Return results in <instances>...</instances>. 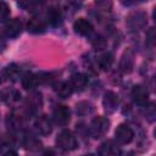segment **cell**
I'll return each mask as SVG.
<instances>
[{
	"label": "cell",
	"instance_id": "6da1fadb",
	"mask_svg": "<svg viewBox=\"0 0 156 156\" xmlns=\"http://www.w3.org/2000/svg\"><path fill=\"white\" fill-rule=\"evenodd\" d=\"M108 128H110V121L104 116H98V117H94L93 121L90 122L89 133L95 139H99L107 133Z\"/></svg>",
	"mask_w": 156,
	"mask_h": 156
},
{
	"label": "cell",
	"instance_id": "7a4b0ae2",
	"mask_svg": "<svg viewBox=\"0 0 156 156\" xmlns=\"http://www.w3.org/2000/svg\"><path fill=\"white\" fill-rule=\"evenodd\" d=\"M147 23V17L146 13L143 11H133L128 15L126 24L128 27L129 30L132 32H138L140 29H143Z\"/></svg>",
	"mask_w": 156,
	"mask_h": 156
},
{
	"label": "cell",
	"instance_id": "3957f363",
	"mask_svg": "<svg viewBox=\"0 0 156 156\" xmlns=\"http://www.w3.org/2000/svg\"><path fill=\"white\" fill-rule=\"evenodd\" d=\"M56 145L63 151H72L77 147V139L68 129H63L56 138Z\"/></svg>",
	"mask_w": 156,
	"mask_h": 156
},
{
	"label": "cell",
	"instance_id": "277c9868",
	"mask_svg": "<svg viewBox=\"0 0 156 156\" xmlns=\"http://www.w3.org/2000/svg\"><path fill=\"white\" fill-rule=\"evenodd\" d=\"M52 119L60 127L67 126L68 122H69V119H71L69 107L66 106V105H58V106H56V108L52 112Z\"/></svg>",
	"mask_w": 156,
	"mask_h": 156
},
{
	"label": "cell",
	"instance_id": "5b68a950",
	"mask_svg": "<svg viewBox=\"0 0 156 156\" xmlns=\"http://www.w3.org/2000/svg\"><path fill=\"white\" fill-rule=\"evenodd\" d=\"M115 138H116V140H117L118 144L126 145V144H129L133 140L134 132H133V129L129 126L122 123V124H119L116 128V130H115Z\"/></svg>",
	"mask_w": 156,
	"mask_h": 156
},
{
	"label": "cell",
	"instance_id": "8992f818",
	"mask_svg": "<svg viewBox=\"0 0 156 156\" xmlns=\"http://www.w3.org/2000/svg\"><path fill=\"white\" fill-rule=\"evenodd\" d=\"M98 154L99 156H121L122 150L113 140H106L99 146Z\"/></svg>",
	"mask_w": 156,
	"mask_h": 156
},
{
	"label": "cell",
	"instance_id": "52a82bcc",
	"mask_svg": "<svg viewBox=\"0 0 156 156\" xmlns=\"http://www.w3.org/2000/svg\"><path fill=\"white\" fill-rule=\"evenodd\" d=\"M21 33H22V22L18 18L9 20L5 23V26H4V34L7 38H10V39L17 38Z\"/></svg>",
	"mask_w": 156,
	"mask_h": 156
},
{
	"label": "cell",
	"instance_id": "ba28073f",
	"mask_svg": "<svg viewBox=\"0 0 156 156\" xmlns=\"http://www.w3.org/2000/svg\"><path fill=\"white\" fill-rule=\"evenodd\" d=\"M132 98H133V101L136 105H139V106H146L147 100H149V91L141 84L134 85L133 89H132Z\"/></svg>",
	"mask_w": 156,
	"mask_h": 156
},
{
	"label": "cell",
	"instance_id": "9c48e42d",
	"mask_svg": "<svg viewBox=\"0 0 156 156\" xmlns=\"http://www.w3.org/2000/svg\"><path fill=\"white\" fill-rule=\"evenodd\" d=\"M118 102H119V99H118V95L115 91L108 90V91L105 93L104 99H102V106H104V110L107 113L115 112L118 107Z\"/></svg>",
	"mask_w": 156,
	"mask_h": 156
},
{
	"label": "cell",
	"instance_id": "30bf717a",
	"mask_svg": "<svg viewBox=\"0 0 156 156\" xmlns=\"http://www.w3.org/2000/svg\"><path fill=\"white\" fill-rule=\"evenodd\" d=\"M34 127L37 129V132L40 134V135H49L51 132H52V126H51V121L49 119L48 116H40L35 119L34 122Z\"/></svg>",
	"mask_w": 156,
	"mask_h": 156
},
{
	"label": "cell",
	"instance_id": "8fae6325",
	"mask_svg": "<svg viewBox=\"0 0 156 156\" xmlns=\"http://www.w3.org/2000/svg\"><path fill=\"white\" fill-rule=\"evenodd\" d=\"M134 67V54L132 50L124 51L119 60V69L123 73H130Z\"/></svg>",
	"mask_w": 156,
	"mask_h": 156
},
{
	"label": "cell",
	"instance_id": "7c38bea8",
	"mask_svg": "<svg viewBox=\"0 0 156 156\" xmlns=\"http://www.w3.org/2000/svg\"><path fill=\"white\" fill-rule=\"evenodd\" d=\"M73 29L79 35H89L93 32V24L89 20L85 18H78L73 23Z\"/></svg>",
	"mask_w": 156,
	"mask_h": 156
},
{
	"label": "cell",
	"instance_id": "4fadbf2b",
	"mask_svg": "<svg viewBox=\"0 0 156 156\" xmlns=\"http://www.w3.org/2000/svg\"><path fill=\"white\" fill-rule=\"evenodd\" d=\"M27 30L32 34H39L45 30V21L39 18V17H32L28 20L27 24Z\"/></svg>",
	"mask_w": 156,
	"mask_h": 156
},
{
	"label": "cell",
	"instance_id": "5bb4252c",
	"mask_svg": "<svg viewBox=\"0 0 156 156\" xmlns=\"http://www.w3.org/2000/svg\"><path fill=\"white\" fill-rule=\"evenodd\" d=\"M6 127L9 128V130L11 132H20L23 127V118L18 115H15V113H11L6 117Z\"/></svg>",
	"mask_w": 156,
	"mask_h": 156
},
{
	"label": "cell",
	"instance_id": "9a60e30c",
	"mask_svg": "<svg viewBox=\"0 0 156 156\" xmlns=\"http://www.w3.org/2000/svg\"><path fill=\"white\" fill-rule=\"evenodd\" d=\"M46 21L52 24V26H57L60 22H61V18H62V12H61V9L58 6H50L48 10H46Z\"/></svg>",
	"mask_w": 156,
	"mask_h": 156
},
{
	"label": "cell",
	"instance_id": "2e32d148",
	"mask_svg": "<svg viewBox=\"0 0 156 156\" xmlns=\"http://www.w3.org/2000/svg\"><path fill=\"white\" fill-rule=\"evenodd\" d=\"M73 90H78V91H82L87 84H88V78L85 74L83 73H74L72 77H71V80H69Z\"/></svg>",
	"mask_w": 156,
	"mask_h": 156
},
{
	"label": "cell",
	"instance_id": "e0dca14e",
	"mask_svg": "<svg viewBox=\"0 0 156 156\" xmlns=\"http://www.w3.org/2000/svg\"><path fill=\"white\" fill-rule=\"evenodd\" d=\"M26 102H27V106H28V108H29L30 111H35V110L40 108L41 105H43L41 93H39V91H34V93H32L30 95H28Z\"/></svg>",
	"mask_w": 156,
	"mask_h": 156
},
{
	"label": "cell",
	"instance_id": "ac0fdd59",
	"mask_svg": "<svg viewBox=\"0 0 156 156\" xmlns=\"http://www.w3.org/2000/svg\"><path fill=\"white\" fill-rule=\"evenodd\" d=\"M113 63V55L110 52V51H106V52H102L101 55H99L98 57V65L101 69L104 71H108L111 68Z\"/></svg>",
	"mask_w": 156,
	"mask_h": 156
},
{
	"label": "cell",
	"instance_id": "d6986e66",
	"mask_svg": "<svg viewBox=\"0 0 156 156\" xmlns=\"http://www.w3.org/2000/svg\"><path fill=\"white\" fill-rule=\"evenodd\" d=\"M38 84H39V77H38V74L26 73L22 77V87L26 90H30V89L35 88Z\"/></svg>",
	"mask_w": 156,
	"mask_h": 156
},
{
	"label": "cell",
	"instance_id": "ffe728a7",
	"mask_svg": "<svg viewBox=\"0 0 156 156\" xmlns=\"http://www.w3.org/2000/svg\"><path fill=\"white\" fill-rule=\"evenodd\" d=\"M20 66H17L16 63H11V65H7L5 68H4V77L9 80H16L18 77H20Z\"/></svg>",
	"mask_w": 156,
	"mask_h": 156
},
{
	"label": "cell",
	"instance_id": "44dd1931",
	"mask_svg": "<svg viewBox=\"0 0 156 156\" xmlns=\"http://www.w3.org/2000/svg\"><path fill=\"white\" fill-rule=\"evenodd\" d=\"M72 93H73V88L69 82H61L56 87V94L61 99H67L68 96H71Z\"/></svg>",
	"mask_w": 156,
	"mask_h": 156
},
{
	"label": "cell",
	"instance_id": "7402d4cb",
	"mask_svg": "<svg viewBox=\"0 0 156 156\" xmlns=\"http://www.w3.org/2000/svg\"><path fill=\"white\" fill-rule=\"evenodd\" d=\"M22 145L26 149L33 150V151H37V150H39L41 147V143L38 139H35L34 136H30V135H26L24 136V139L22 141Z\"/></svg>",
	"mask_w": 156,
	"mask_h": 156
},
{
	"label": "cell",
	"instance_id": "603a6c76",
	"mask_svg": "<svg viewBox=\"0 0 156 156\" xmlns=\"http://www.w3.org/2000/svg\"><path fill=\"white\" fill-rule=\"evenodd\" d=\"M93 110H94V106L89 101H80L76 106V112L79 116H87V115L91 113Z\"/></svg>",
	"mask_w": 156,
	"mask_h": 156
},
{
	"label": "cell",
	"instance_id": "cb8c5ba5",
	"mask_svg": "<svg viewBox=\"0 0 156 156\" xmlns=\"http://www.w3.org/2000/svg\"><path fill=\"white\" fill-rule=\"evenodd\" d=\"M2 99L7 104H15V102H18L21 100V94L17 90H7L2 94Z\"/></svg>",
	"mask_w": 156,
	"mask_h": 156
},
{
	"label": "cell",
	"instance_id": "d4e9b609",
	"mask_svg": "<svg viewBox=\"0 0 156 156\" xmlns=\"http://www.w3.org/2000/svg\"><path fill=\"white\" fill-rule=\"evenodd\" d=\"M10 16V7L6 2L0 1V23L5 22Z\"/></svg>",
	"mask_w": 156,
	"mask_h": 156
},
{
	"label": "cell",
	"instance_id": "484cf974",
	"mask_svg": "<svg viewBox=\"0 0 156 156\" xmlns=\"http://www.w3.org/2000/svg\"><path fill=\"white\" fill-rule=\"evenodd\" d=\"M17 5H18V6H21V7H23L24 10L34 11V10H35V7H38V6H40V5H41V2H38V1H20Z\"/></svg>",
	"mask_w": 156,
	"mask_h": 156
},
{
	"label": "cell",
	"instance_id": "4316f807",
	"mask_svg": "<svg viewBox=\"0 0 156 156\" xmlns=\"http://www.w3.org/2000/svg\"><path fill=\"white\" fill-rule=\"evenodd\" d=\"M155 41H156V32H155V28H150L146 32V44L150 48H152L155 45Z\"/></svg>",
	"mask_w": 156,
	"mask_h": 156
},
{
	"label": "cell",
	"instance_id": "83f0119b",
	"mask_svg": "<svg viewBox=\"0 0 156 156\" xmlns=\"http://www.w3.org/2000/svg\"><path fill=\"white\" fill-rule=\"evenodd\" d=\"M145 116H146V119H147L149 122H154V121H155L156 112H155V105H154V104H150V105L146 107Z\"/></svg>",
	"mask_w": 156,
	"mask_h": 156
},
{
	"label": "cell",
	"instance_id": "f1b7e54d",
	"mask_svg": "<svg viewBox=\"0 0 156 156\" xmlns=\"http://www.w3.org/2000/svg\"><path fill=\"white\" fill-rule=\"evenodd\" d=\"M93 45H94L96 49L101 50V49H104V46H105V40H104L102 38H100V37H96L95 40L93 41Z\"/></svg>",
	"mask_w": 156,
	"mask_h": 156
},
{
	"label": "cell",
	"instance_id": "f546056e",
	"mask_svg": "<svg viewBox=\"0 0 156 156\" xmlns=\"http://www.w3.org/2000/svg\"><path fill=\"white\" fill-rule=\"evenodd\" d=\"M95 4L98 7H101V10H104V11H108L112 5L111 2H107V1H96Z\"/></svg>",
	"mask_w": 156,
	"mask_h": 156
},
{
	"label": "cell",
	"instance_id": "4dcf8cb0",
	"mask_svg": "<svg viewBox=\"0 0 156 156\" xmlns=\"http://www.w3.org/2000/svg\"><path fill=\"white\" fill-rule=\"evenodd\" d=\"M6 49V40L4 39L2 35H0V54Z\"/></svg>",
	"mask_w": 156,
	"mask_h": 156
},
{
	"label": "cell",
	"instance_id": "1f68e13d",
	"mask_svg": "<svg viewBox=\"0 0 156 156\" xmlns=\"http://www.w3.org/2000/svg\"><path fill=\"white\" fill-rule=\"evenodd\" d=\"M4 156H18V155H17L16 151H13V150H9V151H6V152L4 154Z\"/></svg>",
	"mask_w": 156,
	"mask_h": 156
},
{
	"label": "cell",
	"instance_id": "d6a6232c",
	"mask_svg": "<svg viewBox=\"0 0 156 156\" xmlns=\"http://www.w3.org/2000/svg\"><path fill=\"white\" fill-rule=\"evenodd\" d=\"M43 156H55V154H54L52 150H46V151L43 154Z\"/></svg>",
	"mask_w": 156,
	"mask_h": 156
},
{
	"label": "cell",
	"instance_id": "836d02e7",
	"mask_svg": "<svg viewBox=\"0 0 156 156\" xmlns=\"http://www.w3.org/2000/svg\"><path fill=\"white\" fill-rule=\"evenodd\" d=\"M4 145H5V143H4V140L0 138V151H1V149L4 147Z\"/></svg>",
	"mask_w": 156,
	"mask_h": 156
},
{
	"label": "cell",
	"instance_id": "e575fe53",
	"mask_svg": "<svg viewBox=\"0 0 156 156\" xmlns=\"http://www.w3.org/2000/svg\"><path fill=\"white\" fill-rule=\"evenodd\" d=\"M82 156H94L93 154H85V155H82Z\"/></svg>",
	"mask_w": 156,
	"mask_h": 156
},
{
	"label": "cell",
	"instance_id": "d590c367",
	"mask_svg": "<svg viewBox=\"0 0 156 156\" xmlns=\"http://www.w3.org/2000/svg\"><path fill=\"white\" fill-rule=\"evenodd\" d=\"M128 156H133V152H129V154H128Z\"/></svg>",
	"mask_w": 156,
	"mask_h": 156
},
{
	"label": "cell",
	"instance_id": "8d00e7d4",
	"mask_svg": "<svg viewBox=\"0 0 156 156\" xmlns=\"http://www.w3.org/2000/svg\"><path fill=\"white\" fill-rule=\"evenodd\" d=\"M0 83H1V79H0Z\"/></svg>",
	"mask_w": 156,
	"mask_h": 156
}]
</instances>
